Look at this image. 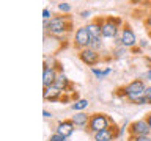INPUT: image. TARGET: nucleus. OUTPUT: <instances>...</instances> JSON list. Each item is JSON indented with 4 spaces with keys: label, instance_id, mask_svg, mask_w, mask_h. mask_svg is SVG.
Listing matches in <instances>:
<instances>
[{
    "label": "nucleus",
    "instance_id": "f3484780",
    "mask_svg": "<svg viewBox=\"0 0 151 141\" xmlns=\"http://www.w3.org/2000/svg\"><path fill=\"white\" fill-rule=\"evenodd\" d=\"M91 72L94 74V77H96L98 80H101V78L106 77V75L110 74V72H112V69H110V68H107V69L101 70V69H98V68H91Z\"/></svg>",
    "mask_w": 151,
    "mask_h": 141
},
{
    "label": "nucleus",
    "instance_id": "9d476101",
    "mask_svg": "<svg viewBox=\"0 0 151 141\" xmlns=\"http://www.w3.org/2000/svg\"><path fill=\"white\" fill-rule=\"evenodd\" d=\"M74 130H76V125L71 119H63L55 125V133L65 136V138H69L74 133Z\"/></svg>",
    "mask_w": 151,
    "mask_h": 141
},
{
    "label": "nucleus",
    "instance_id": "ddd939ff",
    "mask_svg": "<svg viewBox=\"0 0 151 141\" xmlns=\"http://www.w3.org/2000/svg\"><path fill=\"white\" fill-rule=\"evenodd\" d=\"M61 89L57 88L55 85H50V86H44L42 88V97H44V100H58V99L61 97Z\"/></svg>",
    "mask_w": 151,
    "mask_h": 141
},
{
    "label": "nucleus",
    "instance_id": "4468645a",
    "mask_svg": "<svg viewBox=\"0 0 151 141\" xmlns=\"http://www.w3.org/2000/svg\"><path fill=\"white\" fill-rule=\"evenodd\" d=\"M90 116L91 115H87V113L83 111H76V115L71 118V121L74 122L76 127H88V122H90Z\"/></svg>",
    "mask_w": 151,
    "mask_h": 141
},
{
    "label": "nucleus",
    "instance_id": "dca6fc26",
    "mask_svg": "<svg viewBox=\"0 0 151 141\" xmlns=\"http://www.w3.org/2000/svg\"><path fill=\"white\" fill-rule=\"evenodd\" d=\"M87 107H88V100H87V99H76V100L73 102V105H71V110L83 111Z\"/></svg>",
    "mask_w": 151,
    "mask_h": 141
},
{
    "label": "nucleus",
    "instance_id": "6e6552de",
    "mask_svg": "<svg viewBox=\"0 0 151 141\" xmlns=\"http://www.w3.org/2000/svg\"><path fill=\"white\" fill-rule=\"evenodd\" d=\"M79 60L82 61L83 64L93 68V66H96L99 61H101V55H99L96 50H93L91 47H87V49L79 50Z\"/></svg>",
    "mask_w": 151,
    "mask_h": 141
},
{
    "label": "nucleus",
    "instance_id": "0eeeda50",
    "mask_svg": "<svg viewBox=\"0 0 151 141\" xmlns=\"http://www.w3.org/2000/svg\"><path fill=\"white\" fill-rule=\"evenodd\" d=\"M120 39H121V47H124V49H134L135 47L137 38H135V33L131 28L129 24H124V25H123Z\"/></svg>",
    "mask_w": 151,
    "mask_h": 141
},
{
    "label": "nucleus",
    "instance_id": "4be33fe9",
    "mask_svg": "<svg viewBox=\"0 0 151 141\" xmlns=\"http://www.w3.org/2000/svg\"><path fill=\"white\" fill-rule=\"evenodd\" d=\"M66 140H68V138H65V136H61L58 133L50 135V138H49V141H66Z\"/></svg>",
    "mask_w": 151,
    "mask_h": 141
},
{
    "label": "nucleus",
    "instance_id": "2eb2a0df",
    "mask_svg": "<svg viewBox=\"0 0 151 141\" xmlns=\"http://www.w3.org/2000/svg\"><path fill=\"white\" fill-rule=\"evenodd\" d=\"M55 86L57 88H60L61 91H66V89H69L71 88V82H69V78L66 77V75L63 72H58V75H57V80H55Z\"/></svg>",
    "mask_w": 151,
    "mask_h": 141
},
{
    "label": "nucleus",
    "instance_id": "c756f323",
    "mask_svg": "<svg viewBox=\"0 0 151 141\" xmlns=\"http://www.w3.org/2000/svg\"><path fill=\"white\" fill-rule=\"evenodd\" d=\"M146 2H151V0H146Z\"/></svg>",
    "mask_w": 151,
    "mask_h": 141
},
{
    "label": "nucleus",
    "instance_id": "9b49d317",
    "mask_svg": "<svg viewBox=\"0 0 151 141\" xmlns=\"http://www.w3.org/2000/svg\"><path fill=\"white\" fill-rule=\"evenodd\" d=\"M57 68L55 66H47L44 64V69H42V86H50V85L55 83L57 80Z\"/></svg>",
    "mask_w": 151,
    "mask_h": 141
},
{
    "label": "nucleus",
    "instance_id": "5701e85b",
    "mask_svg": "<svg viewBox=\"0 0 151 141\" xmlns=\"http://www.w3.org/2000/svg\"><path fill=\"white\" fill-rule=\"evenodd\" d=\"M42 17H44V21H50V11H49V8H44L42 9Z\"/></svg>",
    "mask_w": 151,
    "mask_h": 141
},
{
    "label": "nucleus",
    "instance_id": "20e7f679",
    "mask_svg": "<svg viewBox=\"0 0 151 141\" xmlns=\"http://www.w3.org/2000/svg\"><path fill=\"white\" fill-rule=\"evenodd\" d=\"M113 122L110 121V118L104 113H94V115L90 116V122H88V130L91 133H96V132H101L107 127H110Z\"/></svg>",
    "mask_w": 151,
    "mask_h": 141
},
{
    "label": "nucleus",
    "instance_id": "cd10ccee",
    "mask_svg": "<svg viewBox=\"0 0 151 141\" xmlns=\"http://www.w3.org/2000/svg\"><path fill=\"white\" fill-rule=\"evenodd\" d=\"M146 78H150V80H151V69L148 70V72H146Z\"/></svg>",
    "mask_w": 151,
    "mask_h": 141
},
{
    "label": "nucleus",
    "instance_id": "aec40b11",
    "mask_svg": "<svg viewBox=\"0 0 151 141\" xmlns=\"http://www.w3.org/2000/svg\"><path fill=\"white\" fill-rule=\"evenodd\" d=\"M134 103H135V105H146V103H151V100H150V99L146 97V96H142V97L137 99Z\"/></svg>",
    "mask_w": 151,
    "mask_h": 141
},
{
    "label": "nucleus",
    "instance_id": "393cba45",
    "mask_svg": "<svg viewBox=\"0 0 151 141\" xmlns=\"http://www.w3.org/2000/svg\"><path fill=\"white\" fill-rule=\"evenodd\" d=\"M145 96L151 100V86H146V91H145Z\"/></svg>",
    "mask_w": 151,
    "mask_h": 141
},
{
    "label": "nucleus",
    "instance_id": "b1692460",
    "mask_svg": "<svg viewBox=\"0 0 151 141\" xmlns=\"http://www.w3.org/2000/svg\"><path fill=\"white\" fill-rule=\"evenodd\" d=\"M90 16H91V11H88V9H85V11L80 13V17H82V19H88Z\"/></svg>",
    "mask_w": 151,
    "mask_h": 141
},
{
    "label": "nucleus",
    "instance_id": "c85d7f7f",
    "mask_svg": "<svg viewBox=\"0 0 151 141\" xmlns=\"http://www.w3.org/2000/svg\"><path fill=\"white\" fill-rule=\"evenodd\" d=\"M139 2H142V0H132V3H139Z\"/></svg>",
    "mask_w": 151,
    "mask_h": 141
},
{
    "label": "nucleus",
    "instance_id": "39448f33",
    "mask_svg": "<svg viewBox=\"0 0 151 141\" xmlns=\"http://www.w3.org/2000/svg\"><path fill=\"white\" fill-rule=\"evenodd\" d=\"M73 44H74V47H77L79 50L90 47V44H91V35H90V31H88L87 25L79 27L77 30H76V33H74V39H73Z\"/></svg>",
    "mask_w": 151,
    "mask_h": 141
},
{
    "label": "nucleus",
    "instance_id": "a878e982",
    "mask_svg": "<svg viewBox=\"0 0 151 141\" xmlns=\"http://www.w3.org/2000/svg\"><path fill=\"white\" fill-rule=\"evenodd\" d=\"M145 119H146V122H148V125H150V129H151V111L145 116Z\"/></svg>",
    "mask_w": 151,
    "mask_h": 141
},
{
    "label": "nucleus",
    "instance_id": "f03ea898",
    "mask_svg": "<svg viewBox=\"0 0 151 141\" xmlns=\"http://www.w3.org/2000/svg\"><path fill=\"white\" fill-rule=\"evenodd\" d=\"M121 91V96H124L129 102L134 103L139 97L145 96V91H146V85L143 80L137 78V80H132L131 83H127L124 88L120 89Z\"/></svg>",
    "mask_w": 151,
    "mask_h": 141
},
{
    "label": "nucleus",
    "instance_id": "423d86ee",
    "mask_svg": "<svg viewBox=\"0 0 151 141\" xmlns=\"http://www.w3.org/2000/svg\"><path fill=\"white\" fill-rule=\"evenodd\" d=\"M127 132L132 136H150L151 129H150L146 119H139V121H134L127 125Z\"/></svg>",
    "mask_w": 151,
    "mask_h": 141
},
{
    "label": "nucleus",
    "instance_id": "f8f14e48",
    "mask_svg": "<svg viewBox=\"0 0 151 141\" xmlns=\"http://www.w3.org/2000/svg\"><path fill=\"white\" fill-rule=\"evenodd\" d=\"M102 21L104 19L98 17V19H94V21H91L87 25L90 35H91V39H102L104 38L102 36Z\"/></svg>",
    "mask_w": 151,
    "mask_h": 141
},
{
    "label": "nucleus",
    "instance_id": "a211bd4d",
    "mask_svg": "<svg viewBox=\"0 0 151 141\" xmlns=\"http://www.w3.org/2000/svg\"><path fill=\"white\" fill-rule=\"evenodd\" d=\"M58 11L65 13V14H68V13L71 11V5H69V3H66V2H61V3H58Z\"/></svg>",
    "mask_w": 151,
    "mask_h": 141
},
{
    "label": "nucleus",
    "instance_id": "412c9836",
    "mask_svg": "<svg viewBox=\"0 0 151 141\" xmlns=\"http://www.w3.org/2000/svg\"><path fill=\"white\" fill-rule=\"evenodd\" d=\"M127 141H151V138L150 136H132V135H129Z\"/></svg>",
    "mask_w": 151,
    "mask_h": 141
},
{
    "label": "nucleus",
    "instance_id": "bb28decb",
    "mask_svg": "<svg viewBox=\"0 0 151 141\" xmlns=\"http://www.w3.org/2000/svg\"><path fill=\"white\" fill-rule=\"evenodd\" d=\"M42 116H44L46 119H49V118H52V113H49L47 110H44V111H42Z\"/></svg>",
    "mask_w": 151,
    "mask_h": 141
},
{
    "label": "nucleus",
    "instance_id": "1a4fd4ad",
    "mask_svg": "<svg viewBox=\"0 0 151 141\" xmlns=\"http://www.w3.org/2000/svg\"><path fill=\"white\" fill-rule=\"evenodd\" d=\"M118 136H120V129L116 127L115 122H113L110 127H107V129L93 133L94 141H113L115 138H118Z\"/></svg>",
    "mask_w": 151,
    "mask_h": 141
},
{
    "label": "nucleus",
    "instance_id": "6ab92c4d",
    "mask_svg": "<svg viewBox=\"0 0 151 141\" xmlns=\"http://www.w3.org/2000/svg\"><path fill=\"white\" fill-rule=\"evenodd\" d=\"M90 47H91L93 50L98 52V50L102 47V41H101V39H91V44H90Z\"/></svg>",
    "mask_w": 151,
    "mask_h": 141
},
{
    "label": "nucleus",
    "instance_id": "f257e3e1",
    "mask_svg": "<svg viewBox=\"0 0 151 141\" xmlns=\"http://www.w3.org/2000/svg\"><path fill=\"white\" fill-rule=\"evenodd\" d=\"M44 28L46 31H49L50 35L54 36H60L66 31L73 30V21L68 14H63V16H54L50 21H44Z\"/></svg>",
    "mask_w": 151,
    "mask_h": 141
},
{
    "label": "nucleus",
    "instance_id": "7ed1b4c3",
    "mask_svg": "<svg viewBox=\"0 0 151 141\" xmlns=\"http://www.w3.org/2000/svg\"><path fill=\"white\" fill-rule=\"evenodd\" d=\"M123 25V19L115 17V16H109L104 17L102 21V36L104 38H116L118 30Z\"/></svg>",
    "mask_w": 151,
    "mask_h": 141
}]
</instances>
